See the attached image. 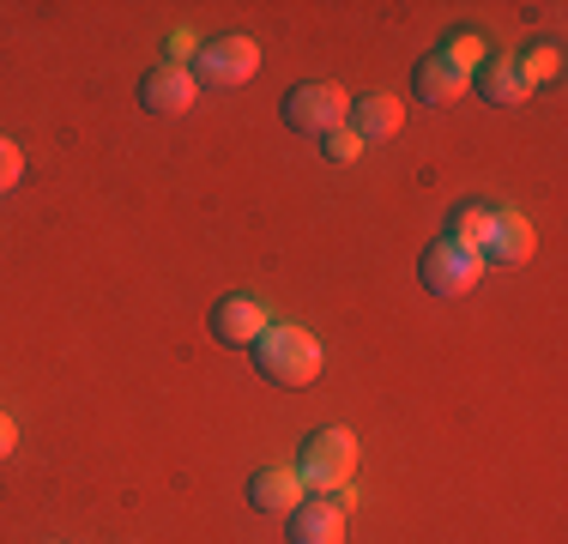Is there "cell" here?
<instances>
[{
  "label": "cell",
  "instance_id": "cell-1",
  "mask_svg": "<svg viewBox=\"0 0 568 544\" xmlns=\"http://www.w3.org/2000/svg\"><path fill=\"white\" fill-rule=\"evenodd\" d=\"M254 370H261L273 387H308L321 375V339L296 321H273L261 339L248 345Z\"/></svg>",
  "mask_w": 568,
  "mask_h": 544
},
{
  "label": "cell",
  "instance_id": "cell-2",
  "mask_svg": "<svg viewBox=\"0 0 568 544\" xmlns=\"http://www.w3.org/2000/svg\"><path fill=\"white\" fill-rule=\"evenodd\" d=\"M351 472H357V435L339 430V424L315 430L303 447H296V478H303V490L333 496L339 484H351Z\"/></svg>",
  "mask_w": 568,
  "mask_h": 544
},
{
  "label": "cell",
  "instance_id": "cell-3",
  "mask_svg": "<svg viewBox=\"0 0 568 544\" xmlns=\"http://www.w3.org/2000/svg\"><path fill=\"white\" fill-rule=\"evenodd\" d=\"M194 85H206V91H236V85H248L254 73H261V43L254 37H242V31H224V37H206V43L194 49Z\"/></svg>",
  "mask_w": 568,
  "mask_h": 544
},
{
  "label": "cell",
  "instance_id": "cell-4",
  "mask_svg": "<svg viewBox=\"0 0 568 544\" xmlns=\"http://www.w3.org/2000/svg\"><path fill=\"white\" fill-rule=\"evenodd\" d=\"M278 115H284V128H291V133H308V140H321V133L345 128L351 91L333 85V79H308V85H291V91H284Z\"/></svg>",
  "mask_w": 568,
  "mask_h": 544
},
{
  "label": "cell",
  "instance_id": "cell-5",
  "mask_svg": "<svg viewBox=\"0 0 568 544\" xmlns=\"http://www.w3.org/2000/svg\"><path fill=\"white\" fill-rule=\"evenodd\" d=\"M478 272H484L478 254L459 249V242H448V236H436L424 249V261H417V279H424L429 296H466L471 284H478Z\"/></svg>",
  "mask_w": 568,
  "mask_h": 544
},
{
  "label": "cell",
  "instance_id": "cell-6",
  "mask_svg": "<svg viewBox=\"0 0 568 544\" xmlns=\"http://www.w3.org/2000/svg\"><path fill=\"white\" fill-rule=\"evenodd\" d=\"M266 326H273V321H266V303H261V296H248V291H230L224 303H212V339L230 345V351H248Z\"/></svg>",
  "mask_w": 568,
  "mask_h": 544
},
{
  "label": "cell",
  "instance_id": "cell-7",
  "mask_svg": "<svg viewBox=\"0 0 568 544\" xmlns=\"http://www.w3.org/2000/svg\"><path fill=\"white\" fill-rule=\"evenodd\" d=\"M532 218L526 212H514V206H496V224H490V236H484V249H478V261L484 266H526L532 261Z\"/></svg>",
  "mask_w": 568,
  "mask_h": 544
},
{
  "label": "cell",
  "instance_id": "cell-8",
  "mask_svg": "<svg viewBox=\"0 0 568 544\" xmlns=\"http://www.w3.org/2000/svg\"><path fill=\"white\" fill-rule=\"evenodd\" d=\"M194 73H187L182 61H158L152 73L140 79V103L152 109V115H182V109H194Z\"/></svg>",
  "mask_w": 568,
  "mask_h": 544
},
{
  "label": "cell",
  "instance_id": "cell-9",
  "mask_svg": "<svg viewBox=\"0 0 568 544\" xmlns=\"http://www.w3.org/2000/svg\"><path fill=\"white\" fill-rule=\"evenodd\" d=\"M471 91V79L466 73H454L442 54H424V61L412 67V98L417 103H429V109H454L459 98Z\"/></svg>",
  "mask_w": 568,
  "mask_h": 544
},
{
  "label": "cell",
  "instance_id": "cell-10",
  "mask_svg": "<svg viewBox=\"0 0 568 544\" xmlns=\"http://www.w3.org/2000/svg\"><path fill=\"white\" fill-rule=\"evenodd\" d=\"M345 128L357 133L363 145H369V140H394V133L405 128V103H399V98H387V91H369V98H351Z\"/></svg>",
  "mask_w": 568,
  "mask_h": 544
},
{
  "label": "cell",
  "instance_id": "cell-11",
  "mask_svg": "<svg viewBox=\"0 0 568 544\" xmlns=\"http://www.w3.org/2000/svg\"><path fill=\"white\" fill-rule=\"evenodd\" d=\"M284 521H291V544H345V514L327 496H303Z\"/></svg>",
  "mask_w": 568,
  "mask_h": 544
},
{
  "label": "cell",
  "instance_id": "cell-12",
  "mask_svg": "<svg viewBox=\"0 0 568 544\" xmlns=\"http://www.w3.org/2000/svg\"><path fill=\"white\" fill-rule=\"evenodd\" d=\"M471 85H478L484 103H496V109H514V103L532 98V85H526V73L514 67V54H484V67L471 73Z\"/></svg>",
  "mask_w": 568,
  "mask_h": 544
},
{
  "label": "cell",
  "instance_id": "cell-13",
  "mask_svg": "<svg viewBox=\"0 0 568 544\" xmlns=\"http://www.w3.org/2000/svg\"><path fill=\"white\" fill-rule=\"evenodd\" d=\"M248 502L261 514H291L296 502H303V478H296V466H261L248 478Z\"/></svg>",
  "mask_w": 568,
  "mask_h": 544
},
{
  "label": "cell",
  "instance_id": "cell-14",
  "mask_svg": "<svg viewBox=\"0 0 568 544\" xmlns=\"http://www.w3.org/2000/svg\"><path fill=\"white\" fill-rule=\"evenodd\" d=\"M490 224H496V206H484V200H459V206L448 212V230H442V236L478 254L484 236H490Z\"/></svg>",
  "mask_w": 568,
  "mask_h": 544
},
{
  "label": "cell",
  "instance_id": "cell-15",
  "mask_svg": "<svg viewBox=\"0 0 568 544\" xmlns=\"http://www.w3.org/2000/svg\"><path fill=\"white\" fill-rule=\"evenodd\" d=\"M514 67H520V73H526V85H550V79H557L562 73V43H557V37H545V43H526L520 54H514Z\"/></svg>",
  "mask_w": 568,
  "mask_h": 544
},
{
  "label": "cell",
  "instance_id": "cell-16",
  "mask_svg": "<svg viewBox=\"0 0 568 544\" xmlns=\"http://www.w3.org/2000/svg\"><path fill=\"white\" fill-rule=\"evenodd\" d=\"M436 54L454 67V73H466V79H471V73L484 67V54H490V43H484L478 31H448V43H442Z\"/></svg>",
  "mask_w": 568,
  "mask_h": 544
},
{
  "label": "cell",
  "instance_id": "cell-17",
  "mask_svg": "<svg viewBox=\"0 0 568 544\" xmlns=\"http://www.w3.org/2000/svg\"><path fill=\"white\" fill-rule=\"evenodd\" d=\"M357 152H363V140H357L351 128H333V133H321V158H327V163H351Z\"/></svg>",
  "mask_w": 568,
  "mask_h": 544
},
{
  "label": "cell",
  "instance_id": "cell-18",
  "mask_svg": "<svg viewBox=\"0 0 568 544\" xmlns=\"http://www.w3.org/2000/svg\"><path fill=\"white\" fill-rule=\"evenodd\" d=\"M19 175H24V152L7 140V133H0V194H7V188H19Z\"/></svg>",
  "mask_w": 568,
  "mask_h": 544
},
{
  "label": "cell",
  "instance_id": "cell-19",
  "mask_svg": "<svg viewBox=\"0 0 568 544\" xmlns=\"http://www.w3.org/2000/svg\"><path fill=\"white\" fill-rule=\"evenodd\" d=\"M12 447H19V424H12V417H7V412H0V460H7V454H12Z\"/></svg>",
  "mask_w": 568,
  "mask_h": 544
}]
</instances>
